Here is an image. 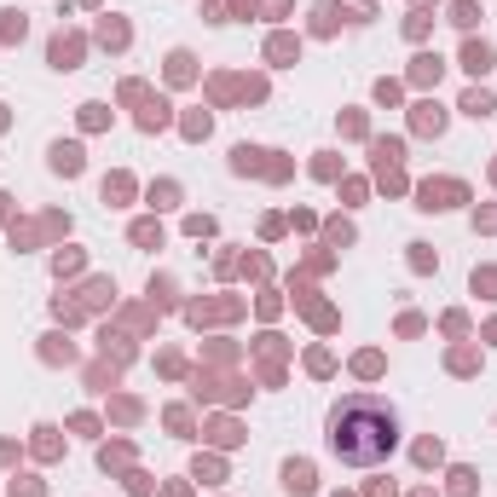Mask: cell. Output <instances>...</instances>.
<instances>
[{
    "label": "cell",
    "instance_id": "9c48e42d",
    "mask_svg": "<svg viewBox=\"0 0 497 497\" xmlns=\"http://www.w3.org/2000/svg\"><path fill=\"white\" fill-rule=\"evenodd\" d=\"M451 491L469 497V491H474V469H451Z\"/></svg>",
    "mask_w": 497,
    "mask_h": 497
},
{
    "label": "cell",
    "instance_id": "5b68a950",
    "mask_svg": "<svg viewBox=\"0 0 497 497\" xmlns=\"http://www.w3.org/2000/svg\"><path fill=\"white\" fill-rule=\"evenodd\" d=\"M462 64H469L474 75H486V70H491V46H486V41H469V53H462Z\"/></svg>",
    "mask_w": 497,
    "mask_h": 497
},
{
    "label": "cell",
    "instance_id": "7a4b0ae2",
    "mask_svg": "<svg viewBox=\"0 0 497 497\" xmlns=\"http://www.w3.org/2000/svg\"><path fill=\"white\" fill-rule=\"evenodd\" d=\"M283 491H290V497H307L312 491V462H283Z\"/></svg>",
    "mask_w": 497,
    "mask_h": 497
},
{
    "label": "cell",
    "instance_id": "277c9868",
    "mask_svg": "<svg viewBox=\"0 0 497 497\" xmlns=\"http://www.w3.org/2000/svg\"><path fill=\"white\" fill-rule=\"evenodd\" d=\"M75 58H82V41H53V64H58V70H75Z\"/></svg>",
    "mask_w": 497,
    "mask_h": 497
},
{
    "label": "cell",
    "instance_id": "6da1fadb",
    "mask_svg": "<svg viewBox=\"0 0 497 497\" xmlns=\"http://www.w3.org/2000/svg\"><path fill=\"white\" fill-rule=\"evenodd\" d=\"M399 445V411L382 393H347L330 405V451L347 469H376Z\"/></svg>",
    "mask_w": 497,
    "mask_h": 497
},
{
    "label": "cell",
    "instance_id": "3957f363",
    "mask_svg": "<svg viewBox=\"0 0 497 497\" xmlns=\"http://www.w3.org/2000/svg\"><path fill=\"white\" fill-rule=\"evenodd\" d=\"M462 197V185H422V208H451Z\"/></svg>",
    "mask_w": 497,
    "mask_h": 497
},
{
    "label": "cell",
    "instance_id": "ba28073f",
    "mask_svg": "<svg viewBox=\"0 0 497 497\" xmlns=\"http://www.w3.org/2000/svg\"><path fill=\"white\" fill-rule=\"evenodd\" d=\"M440 122H445V116H440L434 104H422V110H416V127H422V133H440Z\"/></svg>",
    "mask_w": 497,
    "mask_h": 497
},
{
    "label": "cell",
    "instance_id": "7c38bea8",
    "mask_svg": "<svg viewBox=\"0 0 497 497\" xmlns=\"http://www.w3.org/2000/svg\"><path fill=\"white\" fill-rule=\"evenodd\" d=\"M416 462H440V440H422V445H416Z\"/></svg>",
    "mask_w": 497,
    "mask_h": 497
},
{
    "label": "cell",
    "instance_id": "52a82bcc",
    "mask_svg": "<svg viewBox=\"0 0 497 497\" xmlns=\"http://www.w3.org/2000/svg\"><path fill=\"white\" fill-rule=\"evenodd\" d=\"M462 110H469V116H491V93H469V99H462Z\"/></svg>",
    "mask_w": 497,
    "mask_h": 497
},
{
    "label": "cell",
    "instance_id": "4fadbf2b",
    "mask_svg": "<svg viewBox=\"0 0 497 497\" xmlns=\"http://www.w3.org/2000/svg\"><path fill=\"white\" fill-rule=\"evenodd\" d=\"M474 290H491L497 295V272H474Z\"/></svg>",
    "mask_w": 497,
    "mask_h": 497
},
{
    "label": "cell",
    "instance_id": "8fae6325",
    "mask_svg": "<svg viewBox=\"0 0 497 497\" xmlns=\"http://www.w3.org/2000/svg\"><path fill=\"white\" fill-rule=\"evenodd\" d=\"M0 18H6V24H0V35H6V41L24 35V18H18V12H0Z\"/></svg>",
    "mask_w": 497,
    "mask_h": 497
},
{
    "label": "cell",
    "instance_id": "30bf717a",
    "mask_svg": "<svg viewBox=\"0 0 497 497\" xmlns=\"http://www.w3.org/2000/svg\"><path fill=\"white\" fill-rule=\"evenodd\" d=\"M440 75V58H416V82H434Z\"/></svg>",
    "mask_w": 497,
    "mask_h": 497
},
{
    "label": "cell",
    "instance_id": "8992f818",
    "mask_svg": "<svg viewBox=\"0 0 497 497\" xmlns=\"http://www.w3.org/2000/svg\"><path fill=\"white\" fill-rule=\"evenodd\" d=\"M53 168L58 174H75V168H82V145H53Z\"/></svg>",
    "mask_w": 497,
    "mask_h": 497
}]
</instances>
